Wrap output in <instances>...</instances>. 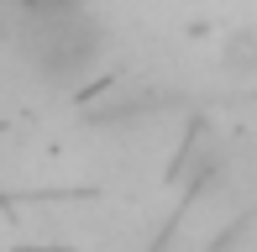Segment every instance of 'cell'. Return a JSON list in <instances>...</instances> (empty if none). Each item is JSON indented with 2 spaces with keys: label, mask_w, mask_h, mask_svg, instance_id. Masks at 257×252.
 <instances>
[{
  "label": "cell",
  "mask_w": 257,
  "mask_h": 252,
  "mask_svg": "<svg viewBox=\"0 0 257 252\" xmlns=\"http://www.w3.org/2000/svg\"><path fill=\"white\" fill-rule=\"evenodd\" d=\"M27 58L48 84H79L105 58V32L79 0H27Z\"/></svg>",
  "instance_id": "1"
},
{
  "label": "cell",
  "mask_w": 257,
  "mask_h": 252,
  "mask_svg": "<svg viewBox=\"0 0 257 252\" xmlns=\"http://www.w3.org/2000/svg\"><path fill=\"white\" fill-rule=\"evenodd\" d=\"M220 68L231 79H257V27H236L220 42Z\"/></svg>",
  "instance_id": "2"
}]
</instances>
